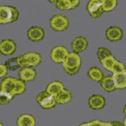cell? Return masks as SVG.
I'll return each mask as SVG.
<instances>
[{"instance_id": "obj_14", "label": "cell", "mask_w": 126, "mask_h": 126, "mask_svg": "<svg viewBox=\"0 0 126 126\" xmlns=\"http://www.w3.org/2000/svg\"><path fill=\"white\" fill-rule=\"evenodd\" d=\"M25 59L26 61L27 66L29 67H34L40 64L42 62L41 55L37 52H30L23 54Z\"/></svg>"}, {"instance_id": "obj_1", "label": "cell", "mask_w": 126, "mask_h": 126, "mask_svg": "<svg viewBox=\"0 0 126 126\" xmlns=\"http://www.w3.org/2000/svg\"><path fill=\"white\" fill-rule=\"evenodd\" d=\"M0 90L8 92L13 96L22 94L26 90L25 82L20 79L6 77L1 82Z\"/></svg>"}, {"instance_id": "obj_2", "label": "cell", "mask_w": 126, "mask_h": 126, "mask_svg": "<svg viewBox=\"0 0 126 126\" xmlns=\"http://www.w3.org/2000/svg\"><path fill=\"white\" fill-rule=\"evenodd\" d=\"M63 68L67 75L73 76L77 74L81 66V59L76 52L68 53L63 62Z\"/></svg>"}, {"instance_id": "obj_3", "label": "cell", "mask_w": 126, "mask_h": 126, "mask_svg": "<svg viewBox=\"0 0 126 126\" xmlns=\"http://www.w3.org/2000/svg\"><path fill=\"white\" fill-rule=\"evenodd\" d=\"M19 12L17 8L12 6H0V24L5 25L17 21Z\"/></svg>"}, {"instance_id": "obj_30", "label": "cell", "mask_w": 126, "mask_h": 126, "mask_svg": "<svg viewBox=\"0 0 126 126\" xmlns=\"http://www.w3.org/2000/svg\"><path fill=\"white\" fill-rule=\"evenodd\" d=\"M8 73V69L4 64H0V78L5 77Z\"/></svg>"}, {"instance_id": "obj_5", "label": "cell", "mask_w": 126, "mask_h": 126, "mask_svg": "<svg viewBox=\"0 0 126 126\" xmlns=\"http://www.w3.org/2000/svg\"><path fill=\"white\" fill-rule=\"evenodd\" d=\"M49 25L54 31L63 32L69 27V20L64 15L57 14L50 18Z\"/></svg>"}, {"instance_id": "obj_27", "label": "cell", "mask_w": 126, "mask_h": 126, "mask_svg": "<svg viewBox=\"0 0 126 126\" xmlns=\"http://www.w3.org/2000/svg\"><path fill=\"white\" fill-rule=\"evenodd\" d=\"M80 126H112V122H105L98 120H92L88 123L81 124Z\"/></svg>"}, {"instance_id": "obj_20", "label": "cell", "mask_w": 126, "mask_h": 126, "mask_svg": "<svg viewBox=\"0 0 126 126\" xmlns=\"http://www.w3.org/2000/svg\"><path fill=\"white\" fill-rule=\"evenodd\" d=\"M88 76L93 81L100 82L104 75L102 71L98 67H92L88 71Z\"/></svg>"}, {"instance_id": "obj_23", "label": "cell", "mask_w": 126, "mask_h": 126, "mask_svg": "<svg viewBox=\"0 0 126 126\" xmlns=\"http://www.w3.org/2000/svg\"><path fill=\"white\" fill-rule=\"evenodd\" d=\"M15 98L13 95L4 92L3 90H0V105H6L12 102V100Z\"/></svg>"}, {"instance_id": "obj_33", "label": "cell", "mask_w": 126, "mask_h": 126, "mask_svg": "<svg viewBox=\"0 0 126 126\" xmlns=\"http://www.w3.org/2000/svg\"><path fill=\"white\" fill-rule=\"evenodd\" d=\"M3 126V124L1 123V122H0V126Z\"/></svg>"}, {"instance_id": "obj_26", "label": "cell", "mask_w": 126, "mask_h": 126, "mask_svg": "<svg viewBox=\"0 0 126 126\" xmlns=\"http://www.w3.org/2000/svg\"><path fill=\"white\" fill-rule=\"evenodd\" d=\"M96 54H97V57L99 60L102 61L105 57L112 55V54L109 49H107L105 47H99L98 49Z\"/></svg>"}, {"instance_id": "obj_25", "label": "cell", "mask_w": 126, "mask_h": 126, "mask_svg": "<svg viewBox=\"0 0 126 126\" xmlns=\"http://www.w3.org/2000/svg\"><path fill=\"white\" fill-rule=\"evenodd\" d=\"M115 60L116 59H115L114 57L112 55H111V56H108V57H105L103 59H102V61H100V62L105 69H107L109 71H110L112 66L113 65V63H114Z\"/></svg>"}, {"instance_id": "obj_18", "label": "cell", "mask_w": 126, "mask_h": 126, "mask_svg": "<svg viewBox=\"0 0 126 126\" xmlns=\"http://www.w3.org/2000/svg\"><path fill=\"white\" fill-rule=\"evenodd\" d=\"M57 103L59 104H66L69 103L72 99V94L68 90L63 89L57 95L55 96Z\"/></svg>"}, {"instance_id": "obj_32", "label": "cell", "mask_w": 126, "mask_h": 126, "mask_svg": "<svg viewBox=\"0 0 126 126\" xmlns=\"http://www.w3.org/2000/svg\"><path fill=\"white\" fill-rule=\"evenodd\" d=\"M47 1L51 3H56V2L57 1V0H47Z\"/></svg>"}, {"instance_id": "obj_17", "label": "cell", "mask_w": 126, "mask_h": 126, "mask_svg": "<svg viewBox=\"0 0 126 126\" xmlns=\"http://www.w3.org/2000/svg\"><path fill=\"white\" fill-rule=\"evenodd\" d=\"M116 89L124 90L126 88V73H113L112 75Z\"/></svg>"}, {"instance_id": "obj_21", "label": "cell", "mask_w": 126, "mask_h": 126, "mask_svg": "<svg viewBox=\"0 0 126 126\" xmlns=\"http://www.w3.org/2000/svg\"><path fill=\"white\" fill-rule=\"evenodd\" d=\"M117 5V0H102V6L104 12H110Z\"/></svg>"}, {"instance_id": "obj_19", "label": "cell", "mask_w": 126, "mask_h": 126, "mask_svg": "<svg viewBox=\"0 0 126 126\" xmlns=\"http://www.w3.org/2000/svg\"><path fill=\"white\" fill-rule=\"evenodd\" d=\"M64 89V85L61 81H54L50 83L47 86L46 90L50 94H52L54 96L57 95L59 92Z\"/></svg>"}, {"instance_id": "obj_12", "label": "cell", "mask_w": 126, "mask_h": 126, "mask_svg": "<svg viewBox=\"0 0 126 126\" xmlns=\"http://www.w3.org/2000/svg\"><path fill=\"white\" fill-rule=\"evenodd\" d=\"M105 36L109 41L118 42L122 39L123 32L120 28L116 26H112L107 29Z\"/></svg>"}, {"instance_id": "obj_6", "label": "cell", "mask_w": 126, "mask_h": 126, "mask_svg": "<svg viewBox=\"0 0 126 126\" xmlns=\"http://www.w3.org/2000/svg\"><path fill=\"white\" fill-rule=\"evenodd\" d=\"M86 10L93 18H100L104 13L101 0H89L86 5Z\"/></svg>"}, {"instance_id": "obj_24", "label": "cell", "mask_w": 126, "mask_h": 126, "mask_svg": "<svg viewBox=\"0 0 126 126\" xmlns=\"http://www.w3.org/2000/svg\"><path fill=\"white\" fill-rule=\"evenodd\" d=\"M110 71L113 73H126L124 65L122 63L115 60L112 66Z\"/></svg>"}, {"instance_id": "obj_29", "label": "cell", "mask_w": 126, "mask_h": 126, "mask_svg": "<svg viewBox=\"0 0 126 126\" xmlns=\"http://www.w3.org/2000/svg\"><path fill=\"white\" fill-rule=\"evenodd\" d=\"M56 7L59 10L64 11V10H69L67 4L64 2V0H57L56 2Z\"/></svg>"}, {"instance_id": "obj_10", "label": "cell", "mask_w": 126, "mask_h": 126, "mask_svg": "<svg viewBox=\"0 0 126 126\" xmlns=\"http://www.w3.org/2000/svg\"><path fill=\"white\" fill-rule=\"evenodd\" d=\"M18 77L24 82L32 81L37 77V71L32 67H23L18 72Z\"/></svg>"}, {"instance_id": "obj_15", "label": "cell", "mask_w": 126, "mask_h": 126, "mask_svg": "<svg viewBox=\"0 0 126 126\" xmlns=\"http://www.w3.org/2000/svg\"><path fill=\"white\" fill-rule=\"evenodd\" d=\"M100 82L102 87L107 92H112L116 90L112 75L103 76Z\"/></svg>"}, {"instance_id": "obj_4", "label": "cell", "mask_w": 126, "mask_h": 126, "mask_svg": "<svg viewBox=\"0 0 126 126\" xmlns=\"http://www.w3.org/2000/svg\"><path fill=\"white\" fill-rule=\"evenodd\" d=\"M36 100L40 107L46 110L52 109L57 105L55 96L50 94L47 91H43L39 93L36 96Z\"/></svg>"}, {"instance_id": "obj_34", "label": "cell", "mask_w": 126, "mask_h": 126, "mask_svg": "<svg viewBox=\"0 0 126 126\" xmlns=\"http://www.w3.org/2000/svg\"><path fill=\"white\" fill-rule=\"evenodd\" d=\"M101 1H102V0H101Z\"/></svg>"}, {"instance_id": "obj_22", "label": "cell", "mask_w": 126, "mask_h": 126, "mask_svg": "<svg viewBox=\"0 0 126 126\" xmlns=\"http://www.w3.org/2000/svg\"><path fill=\"white\" fill-rule=\"evenodd\" d=\"M4 65L8 69V70L12 71H16L20 67V66L18 63L17 57H14V58L8 59Z\"/></svg>"}, {"instance_id": "obj_31", "label": "cell", "mask_w": 126, "mask_h": 126, "mask_svg": "<svg viewBox=\"0 0 126 126\" xmlns=\"http://www.w3.org/2000/svg\"><path fill=\"white\" fill-rule=\"evenodd\" d=\"M16 57H17L18 63L20 67H27L26 61L24 57H23V55H21V56H19Z\"/></svg>"}, {"instance_id": "obj_13", "label": "cell", "mask_w": 126, "mask_h": 126, "mask_svg": "<svg viewBox=\"0 0 126 126\" xmlns=\"http://www.w3.org/2000/svg\"><path fill=\"white\" fill-rule=\"evenodd\" d=\"M88 42L86 38L79 36L75 38L71 42V48L74 52L78 54L87 49Z\"/></svg>"}, {"instance_id": "obj_7", "label": "cell", "mask_w": 126, "mask_h": 126, "mask_svg": "<svg viewBox=\"0 0 126 126\" xmlns=\"http://www.w3.org/2000/svg\"><path fill=\"white\" fill-rule=\"evenodd\" d=\"M69 52L66 47L63 46H58L52 49L50 53V59L56 64L63 63Z\"/></svg>"}, {"instance_id": "obj_28", "label": "cell", "mask_w": 126, "mask_h": 126, "mask_svg": "<svg viewBox=\"0 0 126 126\" xmlns=\"http://www.w3.org/2000/svg\"><path fill=\"white\" fill-rule=\"evenodd\" d=\"M64 1L67 4L69 10L77 8L80 3V0H64Z\"/></svg>"}, {"instance_id": "obj_8", "label": "cell", "mask_w": 126, "mask_h": 126, "mask_svg": "<svg viewBox=\"0 0 126 126\" xmlns=\"http://www.w3.org/2000/svg\"><path fill=\"white\" fill-rule=\"evenodd\" d=\"M16 50V45L13 40L3 39L0 42V54L3 56L13 55Z\"/></svg>"}, {"instance_id": "obj_11", "label": "cell", "mask_w": 126, "mask_h": 126, "mask_svg": "<svg viewBox=\"0 0 126 126\" xmlns=\"http://www.w3.org/2000/svg\"><path fill=\"white\" fill-rule=\"evenodd\" d=\"M88 105L93 110H99L104 108L106 105V100L100 94H93L89 98Z\"/></svg>"}, {"instance_id": "obj_16", "label": "cell", "mask_w": 126, "mask_h": 126, "mask_svg": "<svg viewBox=\"0 0 126 126\" xmlns=\"http://www.w3.org/2000/svg\"><path fill=\"white\" fill-rule=\"evenodd\" d=\"M16 124L18 126H34L36 120L32 115L22 114L17 119Z\"/></svg>"}, {"instance_id": "obj_9", "label": "cell", "mask_w": 126, "mask_h": 126, "mask_svg": "<svg viewBox=\"0 0 126 126\" xmlns=\"http://www.w3.org/2000/svg\"><path fill=\"white\" fill-rule=\"evenodd\" d=\"M27 37L32 42H40L45 37V32L42 28L33 26L27 30Z\"/></svg>"}]
</instances>
